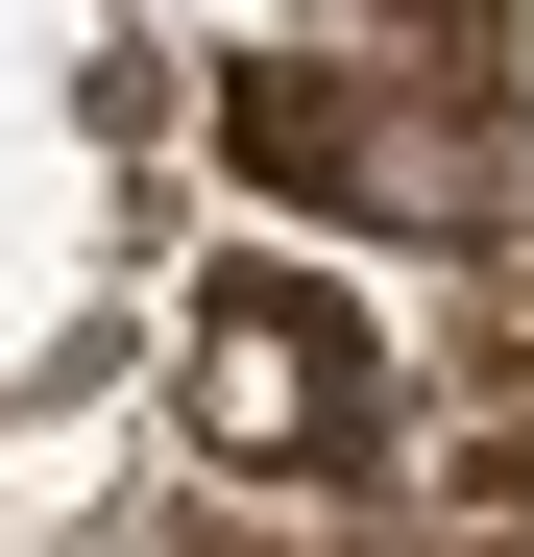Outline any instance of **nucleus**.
<instances>
[{
  "mask_svg": "<svg viewBox=\"0 0 534 557\" xmlns=\"http://www.w3.org/2000/svg\"><path fill=\"white\" fill-rule=\"evenodd\" d=\"M219 436L267 460V485H365L389 460V339L316 292V267H243V315H219Z\"/></svg>",
  "mask_w": 534,
  "mask_h": 557,
  "instance_id": "obj_1",
  "label": "nucleus"
}]
</instances>
